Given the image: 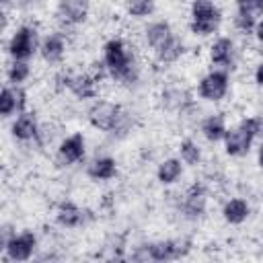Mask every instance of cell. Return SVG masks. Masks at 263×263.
<instances>
[{
	"label": "cell",
	"instance_id": "1",
	"mask_svg": "<svg viewBox=\"0 0 263 263\" xmlns=\"http://www.w3.org/2000/svg\"><path fill=\"white\" fill-rule=\"evenodd\" d=\"M101 60L113 82L129 88L140 82V64L136 51L123 37H109L101 47Z\"/></svg>",
	"mask_w": 263,
	"mask_h": 263
},
{
	"label": "cell",
	"instance_id": "2",
	"mask_svg": "<svg viewBox=\"0 0 263 263\" xmlns=\"http://www.w3.org/2000/svg\"><path fill=\"white\" fill-rule=\"evenodd\" d=\"M263 136V115H249L242 117L234 127H228L222 146L226 156L230 158H242L251 152L257 138Z\"/></svg>",
	"mask_w": 263,
	"mask_h": 263
},
{
	"label": "cell",
	"instance_id": "3",
	"mask_svg": "<svg viewBox=\"0 0 263 263\" xmlns=\"http://www.w3.org/2000/svg\"><path fill=\"white\" fill-rule=\"evenodd\" d=\"M193 242L187 236H179V238H160V240H150V242H142L138 247H134L132 251V259L134 261H156V263H164V261H175V259H183L191 253Z\"/></svg>",
	"mask_w": 263,
	"mask_h": 263
},
{
	"label": "cell",
	"instance_id": "4",
	"mask_svg": "<svg viewBox=\"0 0 263 263\" xmlns=\"http://www.w3.org/2000/svg\"><path fill=\"white\" fill-rule=\"evenodd\" d=\"M222 8L214 0H191L189 4V31L195 37H210L222 25Z\"/></svg>",
	"mask_w": 263,
	"mask_h": 263
},
{
	"label": "cell",
	"instance_id": "5",
	"mask_svg": "<svg viewBox=\"0 0 263 263\" xmlns=\"http://www.w3.org/2000/svg\"><path fill=\"white\" fill-rule=\"evenodd\" d=\"M41 35L37 25L33 23H23L18 27H14V31L10 33L8 41H6V53L10 60H27L31 62V58H35L39 53L41 47Z\"/></svg>",
	"mask_w": 263,
	"mask_h": 263
},
{
	"label": "cell",
	"instance_id": "6",
	"mask_svg": "<svg viewBox=\"0 0 263 263\" xmlns=\"http://www.w3.org/2000/svg\"><path fill=\"white\" fill-rule=\"evenodd\" d=\"M123 111L125 109L119 103H115V101L95 99L90 103V107L86 109V121H88V125L92 129L103 132V134H109L117 125V121L123 115Z\"/></svg>",
	"mask_w": 263,
	"mask_h": 263
},
{
	"label": "cell",
	"instance_id": "7",
	"mask_svg": "<svg viewBox=\"0 0 263 263\" xmlns=\"http://www.w3.org/2000/svg\"><path fill=\"white\" fill-rule=\"evenodd\" d=\"M177 212L187 222H199L208 212V189L203 183H191L179 197Z\"/></svg>",
	"mask_w": 263,
	"mask_h": 263
},
{
	"label": "cell",
	"instance_id": "8",
	"mask_svg": "<svg viewBox=\"0 0 263 263\" xmlns=\"http://www.w3.org/2000/svg\"><path fill=\"white\" fill-rule=\"evenodd\" d=\"M230 92V72L212 68L197 80V97L205 103H220Z\"/></svg>",
	"mask_w": 263,
	"mask_h": 263
},
{
	"label": "cell",
	"instance_id": "9",
	"mask_svg": "<svg viewBox=\"0 0 263 263\" xmlns=\"http://www.w3.org/2000/svg\"><path fill=\"white\" fill-rule=\"evenodd\" d=\"M37 247H39V238L33 230L25 228V230H18L14 232L2 247V253H4V259L10 261V263H27L35 257L37 253Z\"/></svg>",
	"mask_w": 263,
	"mask_h": 263
},
{
	"label": "cell",
	"instance_id": "10",
	"mask_svg": "<svg viewBox=\"0 0 263 263\" xmlns=\"http://www.w3.org/2000/svg\"><path fill=\"white\" fill-rule=\"evenodd\" d=\"M84 158H86V136L82 132H72L60 138L53 154V160L58 166L70 168L74 164L84 162Z\"/></svg>",
	"mask_w": 263,
	"mask_h": 263
},
{
	"label": "cell",
	"instance_id": "11",
	"mask_svg": "<svg viewBox=\"0 0 263 263\" xmlns=\"http://www.w3.org/2000/svg\"><path fill=\"white\" fill-rule=\"evenodd\" d=\"M158 103H160L162 111L179 115V117L195 107L191 90L187 86H183V84H166L158 95Z\"/></svg>",
	"mask_w": 263,
	"mask_h": 263
},
{
	"label": "cell",
	"instance_id": "12",
	"mask_svg": "<svg viewBox=\"0 0 263 263\" xmlns=\"http://www.w3.org/2000/svg\"><path fill=\"white\" fill-rule=\"evenodd\" d=\"M90 14V0H58L55 18L66 27H80L88 21Z\"/></svg>",
	"mask_w": 263,
	"mask_h": 263
},
{
	"label": "cell",
	"instance_id": "13",
	"mask_svg": "<svg viewBox=\"0 0 263 263\" xmlns=\"http://www.w3.org/2000/svg\"><path fill=\"white\" fill-rule=\"evenodd\" d=\"M55 224L64 230H76L80 226H84L88 220H90V212L82 205H78L76 201L72 199H62L55 208Z\"/></svg>",
	"mask_w": 263,
	"mask_h": 263
},
{
	"label": "cell",
	"instance_id": "14",
	"mask_svg": "<svg viewBox=\"0 0 263 263\" xmlns=\"http://www.w3.org/2000/svg\"><path fill=\"white\" fill-rule=\"evenodd\" d=\"M208 60H210V64L214 68L230 72L234 68V60H236V43H234V39L228 37V35L216 37L208 47Z\"/></svg>",
	"mask_w": 263,
	"mask_h": 263
},
{
	"label": "cell",
	"instance_id": "15",
	"mask_svg": "<svg viewBox=\"0 0 263 263\" xmlns=\"http://www.w3.org/2000/svg\"><path fill=\"white\" fill-rule=\"evenodd\" d=\"M39 129H41V121H39L37 113L29 111V109L18 113L10 121V136H12V140H16L21 144L35 142L37 136H39Z\"/></svg>",
	"mask_w": 263,
	"mask_h": 263
},
{
	"label": "cell",
	"instance_id": "16",
	"mask_svg": "<svg viewBox=\"0 0 263 263\" xmlns=\"http://www.w3.org/2000/svg\"><path fill=\"white\" fill-rule=\"evenodd\" d=\"M27 101L29 95L23 86H14V84H4L2 92H0V115L2 119H12L18 113L27 111Z\"/></svg>",
	"mask_w": 263,
	"mask_h": 263
},
{
	"label": "cell",
	"instance_id": "17",
	"mask_svg": "<svg viewBox=\"0 0 263 263\" xmlns=\"http://www.w3.org/2000/svg\"><path fill=\"white\" fill-rule=\"evenodd\" d=\"M66 53H68V39L64 31H51L41 39L39 55L45 64L58 66L66 60Z\"/></svg>",
	"mask_w": 263,
	"mask_h": 263
},
{
	"label": "cell",
	"instance_id": "18",
	"mask_svg": "<svg viewBox=\"0 0 263 263\" xmlns=\"http://www.w3.org/2000/svg\"><path fill=\"white\" fill-rule=\"evenodd\" d=\"M84 173L95 183H107L119 175V164L111 154H97L86 162Z\"/></svg>",
	"mask_w": 263,
	"mask_h": 263
},
{
	"label": "cell",
	"instance_id": "19",
	"mask_svg": "<svg viewBox=\"0 0 263 263\" xmlns=\"http://www.w3.org/2000/svg\"><path fill=\"white\" fill-rule=\"evenodd\" d=\"M101 80H97L88 70L86 72H70L68 92L74 95L78 101H95L99 97Z\"/></svg>",
	"mask_w": 263,
	"mask_h": 263
},
{
	"label": "cell",
	"instance_id": "20",
	"mask_svg": "<svg viewBox=\"0 0 263 263\" xmlns=\"http://www.w3.org/2000/svg\"><path fill=\"white\" fill-rule=\"evenodd\" d=\"M175 35L173 31V25L164 18H156V21H150L144 29H142V37H144V43L146 47H150L152 51H156L158 47H162L171 37Z\"/></svg>",
	"mask_w": 263,
	"mask_h": 263
},
{
	"label": "cell",
	"instance_id": "21",
	"mask_svg": "<svg viewBox=\"0 0 263 263\" xmlns=\"http://www.w3.org/2000/svg\"><path fill=\"white\" fill-rule=\"evenodd\" d=\"M222 218L226 224L230 226H240L245 224L249 218H251V203L247 197H240V195H234V197H228L224 203H222V210H220Z\"/></svg>",
	"mask_w": 263,
	"mask_h": 263
},
{
	"label": "cell",
	"instance_id": "22",
	"mask_svg": "<svg viewBox=\"0 0 263 263\" xmlns=\"http://www.w3.org/2000/svg\"><path fill=\"white\" fill-rule=\"evenodd\" d=\"M226 132H228V123H226V115L224 113H210L199 121V134L210 144L222 142Z\"/></svg>",
	"mask_w": 263,
	"mask_h": 263
},
{
	"label": "cell",
	"instance_id": "23",
	"mask_svg": "<svg viewBox=\"0 0 263 263\" xmlns=\"http://www.w3.org/2000/svg\"><path fill=\"white\" fill-rule=\"evenodd\" d=\"M183 173H185L183 160L179 156H168V158L158 162V166H156V181L162 187H171V185L181 181Z\"/></svg>",
	"mask_w": 263,
	"mask_h": 263
},
{
	"label": "cell",
	"instance_id": "24",
	"mask_svg": "<svg viewBox=\"0 0 263 263\" xmlns=\"http://www.w3.org/2000/svg\"><path fill=\"white\" fill-rule=\"evenodd\" d=\"M152 53H154V60H156L158 64L171 66V64H177V62L187 53V45H185V41L175 33L162 47H158V49L152 51Z\"/></svg>",
	"mask_w": 263,
	"mask_h": 263
},
{
	"label": "cell",
	"instance_id": "25",
	"mask_svg": "<svg viewBox=\"0 0 263 263\" xmlns=\"http://www.w3.org/2000/svg\"><path fill=\"white\" fill-rule=\"evenodd\" d=\"M177 152H179V158L183 160V164H187V166L201 164L203 152H201V146L193 138H183L179 142V146H177Z\"/></svg>",
	"mask_w": 263,
	"mask_h": 263
},
{
	"label": "cell",
	"instance_id": "26",
	"mask_svg": "<svg viewBox=\"0 0 263 263\" xmlns=\"http://www.w3.org/2000/svg\"><path fill=\"white\" fill-rule=\"evenodd\" d=\"M31 74L33 70L27 60H10V64L6 66V82L14 86H23L31 78Z\"/></svg>",
	"mask_w": 263,
	"mask_h": 263
},
{
	"label": "cell",
	"instance_id": "27",
	"mask_svg": "<svg viewBox=\"0 0 263 263\" xmlns=\"http://www.w3.org/2000/svg\"><path fill=\"white\" fill-rule=\"evenodd\" d=\"M123 12L129 18L144 21L156 12V0H123Z\"/></svg>",
	"mask_w": 263,
	"mask_h": 263
},
{
	"label": "cell",
	"instance_id": "28",
	"mask_svg": "<svg viewBox=\"0 0 263 263\" xmlns=\"http://www.w3.org/2000/svg\"><path fill=\"white\" fill-rule=\"evenodd\" d=\"M257 21H259V18H257L253 12H249V10L242 8V6H236L234 16H232V25H234V29H236L238 33H242V35H253Z\"/></svg>",
	"mask_w": 263,
	"mask_h": 263
},
{
	"label": "cell",
	"instance_id": "29",
	"mask_svg": "<svg viewBox=\"0 0 263 263\" xmlns=\"http://www.w3.org/2000/svg\"><path fill=\"white\" fill-rule=\"evenodd\" d=\"M134 125H136L134 115H132V113H127V111H123V115L119 117L117 125H115V127H113V129H111L107 136H111L113 140H123V138H127V136L132 134Z\"/></svg>",
	"mask_w": 263,
	"mask_h": 263
},
{
	"label": "cell",
	"instance_id": "30",
	"mask_svg": "<svg viewBox=\"0 0 263 263\" xmlns=\"http://www.w3.org/2000/svg\"><path fill=\"white\" fill-rule=\"evenodd\" d=\"M105 251L109 253L111 259H123V253H125V236L123 234H109L107 240H105Z\"/></svg>",
	"mask_w": 263,
	"mask_h": 263
},
{
	"label": "cell",
	"instance_id": "31",
	"mask_svg": "<svg viewBox=\"0 0 263 263\" xmlns=\"http://www.w3.org/2000/svg\"><path fill=\"white\" fill-rule=\"evenodd\" d=\"M58 132H60V127L55 125V123H41V129H39V136H37V140H35V144L37 146H47V144H51L53 142V138L58 136Z\"/></svg>",
	"mask_w": 263,
	"mask_h": 263
},
{
	"label": "cell",
	"instance_id": "32",
	"mask_svg": "<svg viewBox=\"0 0 263 263\" xmlns=\"http://www.w3.org/2000/svg\"><path fill=\"white\" fill-rule=\"evenodd\" d=\"M253 80H255V84H257L259 88H263V60L255 66V70H253Z\"/></svg>",
	"mask_w": 263,
	"mask_h": 263
},
{
	"label": "cell",
	"instance_id": "33",
	"mask_svg": "<svg viewBox=\"0 0 263 263\" xmlns=\"http://www.w3.org/2000/svg\"><path fill=\"white\" fill-rule=\"evenodd\" d=\"M253 37H255V41H257L259 45H263V16L257 21L255 31H253Z\"/></svg>",
	"mask_w": 263,
	"mask_h": 263
},
{
	"label": "cell",
	"instance_id": "34",
	"mask_svg": "<svg viewBox=\"0 0 263 263\" xmlns=\"http://www.w3.org/2000/svg\"><path fill=\"white\" fill-rule=\"evenodd\" d=\"M257 166L263 171V138L259 142V148H257Z\"/></svg>",
	"mask_w": 263,
	"mask_h": 263
},
{
	"label": "cell",
	"instance_id": "35",
	"mask_svg": "<svg viewBox=\"0 0 263 263\" xmlns=\"http://www.w3.org/2000/svg\"><path fill=\"white\" fill-rule=\"evenodd\" d=\"M0 4H2V10L6 12V10H10V8H16L18 0H0Z\"/></svg>",
	"mask_w": 263,
	"mask_h": 263
},
{
	"label": "cell",
	"instance_id": "36",
	"mask_svg": "<svg viewBox=\"0 0 263 263\" xmlns=\"http://www.w3.org/2000/svg\"><path fill=\"white\" fill-rule=\"evenodd\" d=\"M234 2H236V6H238V4H247V2H251V0H234Z\"/></svg>",
	"mask_w": 263,
	"mask_h": 263
}]
</instances>
